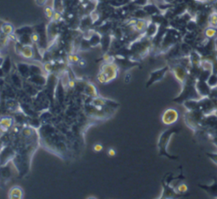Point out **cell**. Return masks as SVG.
Here are the masks:
<instances>
[{"label": "cell", "instance_id": "obj_1", "mask_svg": "<svg viewBox=\"0 0 217 199\" xmlns=\"http://www.w3.org/2000/svg\"><path fill=\"white\" fill-rule=\"evenodd\" d=\"M118 75V66L115 63H105L97 75V80L101 84H107L114 81Z\"/></svg>", "mask_w": 217, "mask_h": 199}, {"label": "cell", "instance_id": "obj_2", "mask_svg": "<svg viewBox=\"0 0 217 199\" xmlns=\"http://www.w3.org/2000/svg\"><path fill=\"white\" fill-rule=\"evenodd\" d=\"M179 118V113L174 109H168L162 115V122L165 124H172L177 121Z\"/></svg>", "mask_w": 217, "mask_h": 199}, {"label": "cell", "instance_id": "obj_3", "mask_svg": "<svg viewBox=\"0 0 217 199\" xmlns=\"http://www.w3.org/2000/svg\"><path fill=\"white\" fill-rule=\"evenodd\" d=\"M173 72L174 75L176 76V78L180 82L184 83L186 79H187V70L186 69L181 66V65H177L174 69H173Z\"/></svg>", "mask_w": 217, "mask_h": 199}, {"label": "cell", "instance_id": "obj_4", "mask_svg": "<svg viewBox=\"0 0 217 199\" xmlns=\"http://www.w3.org/2000/svg\"><path fill=\"white\" fill-rule=\"evenodd\" d=\"M14 124V120L11 117H3L0 120V132H6Z\"/></svg>", "mask_w": 217, "mask_h": 199}, {"label": "cell", "instance_id": "obj_5", "mask_svg": "<svg viewBox=\"0 0 217 199\" xmlns=\"http://www.w3.org/2000/svg\"><path fill=\"white\" fill-rule=\"evenodd\" d=\"M19 54H21L24 59H32L34 56V50H33L32 46L31 44L23 45Z\"/></svg>", "mask_w": 217, "mask_h": 199}, {"label": "cell", "instance_id": "obj_6", "mask_svg": "<svg viewBox=\"0 0 217 199\" xmlns=\"http://www.w3.org/2000/svg\"><path fill=\"white\" fill-rule=\"evenodd\" d=\"M23 190L20 187H13L10 188L8 193L9 198L11 199H21L23 198Z\"/></svg>", "mask_w": 217, "mask_h": 199}, {"label": "cell", "instance_id": "obj_7", "mask_svg": "<svg viewBox=\"0 0 217 199\" xmlns=\"http://www.w3.org/2000/svg\"><path fill=\"white\" fill-rule=\"evenodd\" d=\"M84 92L86 95L89 96L91 98H95L98 97V92H97V89L92 84L88 83L85 85L84 87Z\"/></svg>", "mask_w": 217, "mask_h": 199}, {"label": "cell", "instance_id": "obj_8", "mask_svg": "<svg viewBox=\"0 0 217 199\" xmlns=\"http://www.w3.org/2000/svg\"><path fill=\"white\" fill-rule=\"evenodd\" d=\"M0 30H1L2 33L5 34L7 36H10V35L14 34V26L11 24H10V23H3V25H1Z\"/></svg>", "mask_w": 217, "mask_h": 199}, {"label": "cell", "instance_id": "obj_9", "mask_svg": "<svg viewBox=\"0 0 217 199\" xmlns=\"http://www.w3.org/2000/svg\"><path fill=\"white\" fill-rule=\"evenodd\" d=\"M132 27L135 29V31L138 32H142V31H144L148 28V23L145 20H138L137 23Z\"/></svg>", "mask_w": 217, "mask_h": 199}, {"label": "cell", "instance_id": "obj_10", "mask_svg": "<svg viewBox=\"0 0 217 199\" xmlns=\"http://www.w3.org/2000/svg\"><path fill=\"white\" fill-rule=\"evenodd\" d=\"M91 103L92 106L100 108V107H103V106L107 105V100L102 98H99V97H95V98H92Z\"/></svg>", "mask_w": 217, "mask_h": 199}, {"label": "cell", "instance_id": "obj_11", "mask_svg": "<svg viewBox=\"0 0 217 199\" xmlns=\"http://www.w3.org/2000/svg\"><path fill=\"white\" fill-rule=\"evenodd\" d=\"M18 70L21 75H24L25 77H27V75L30 74V65L21 63L18 64Z\"/></svg>", "mask_w": 217, "mask_h": 199}, {"label": "cell", "instance_id": "obj_12", "mask_svg": "<svg viewBox=\"0 0 217 199\" xmlns=\"http://www.w3.org/2000/svg\"><path fill=\"white\" fill-rule=\"evenodd\" d=\"M204 34H205V36L208 38H214V37H216V35L217 34V30L216 28H214V27L209 26V27H208V28L205 30Z\"/></svg>", "mask_w": 217, "mask_h": 199}, {"label": "cell", "instance_id": "obj_13", "mask_svg": "<svg viewBox=\"0 0 217 199\" xmlns=\"http://www.w3.org/2000/svg\"><path fill=\"white\" fill-rule=\"evenodd\" d=\"M100 41H101V38H99V34L95 33V34H92L91 36L89 39V43L91 46H96L100 42Z\"/></svg>", "mask_w": 217, "mask_h": 199}, {"label": "cell", "instance_id": "obj_14", "mask_svg": "<svg viewBox=\"0 0 217 199\" xmlns=\"http://www.w3.org/2000/svg\"><path fill=\"white\" fill-rule=\"evenodd\" d=\"M209 24L211 27L216 28L217 27V14L213 13L210 14L209 19Z\"/></svg>", "mask_w": 217, "mask_h": 199}, {"label": "cell", "instance_id": "obj_15", "mask_svg": "<svg viewBox=\"0 0 217 199\" xmlns=\"http://www.w3.org/2000/svg\"><path fill=\"white\" fill-rule=\"evenodd\" d=\"M54 10H53V9L50 7V6H46L45 8H44V13H45V15H46V17L48 18V19H49V20H52V18H53V14H54Z\"/></svg>", "mask_w": 217, "mask_h": 199}, {"label": "cell", "instance_id": "obj_16", "mask_svg": "<svg viewBox=\"0 0 217 199\" xmlns=\"http://www.w3.org/2000/svg\"><path fill=\"white\" fill-rule=\"evenodd\" d=\"M10 66H11V64H10V59H5L1 68H2L3 72H9L10 70Z\"/></svg>", "mask_w": 217, "mask_h": 199}, {"label": "cell", "instance_id": "obj_17", "mask_svg": "<svg viewBox=\"0 0 217 199\" xmlns=\"http://www.w3.org/2000/svg\"><path fill=\"white\" fill-rule=\"evenodd\" d=\"M22 134L25 137H31L34 134V131L31 128H25L22 131Z\"/></svg>", "mask_w": 217, "mask_h": 199}, {"label": "cell", "instance_id": "obj_18", "mask_svg": "<svg viewBox=\"0 0 217 199\" xmlns=\"http://www.w3.org/2000/svg\"><path fill=\"white\" fill-rule=\"evenodd\" d=\"M177 191H178L179 193H185V192L188 191V186L186 184L181 183V184H180L178 187H177Z\"/></svg>", "mask_w": 217, "mask_h": 199}, {"label": "cell", "instance_id": "obj_19", "mask_svg": "<svg viewBox=\"0 0 217 199\" xmlns=\"http://www.w3.org/2000/svg\"><path fill=\"white\" fill-rule=\"evenodd\" d=\"M31 42H34V43H38L40 41V34L38 33V32H32L31 34Z\"/></svg>", "mask_w": 217, "mask_h": 199}, {"label": "cell", "instance_id": "obj_20", "mask_svg": "<svg viewBox=\"0 0 217 199\" xmlns=\"http://www.w3.org/2000/svg\"><path fill=\"white\" fill-rule=\"evenodd\" d=\"M60 19H61V14H60V12H59V11H55L54 14H53V18H52L53 21L57 22V21H59Z\"/></svg>", "mask_w": 217, "mask_h": 199}, {"label": "cell", "instance_id": "obj_21", "mask_svg": "<svg viewBox=\"0 0 217 199\" xmlns=\"http://www.w3.org/2000/svg\"><path fill=\"white\" fill-rule=\"evenodd\" d=\"M69 59H70L71 62L78 63V61H79L81 59L79 58V56H77L76 54H71V55L69 56Z\"/></svg>", "mask_w": 217, "mask_h": 199}, {"label": "cell", "instance_id": "obj_22", "mask_svg": "<svg viewBox=\"0 0 217 199\" xmlns=\"http://www.w3.org/2000/svg\"><path fill=\"white\" fill-rule=\"evenodd\" d=\"M43 70L46 72H50L52 70V64L50 63H46L43 66Z\"/></svg>", "mask_w": 217, "mask_h": 199}, {"label": "cell", "instance_id": "obj_23", "mask_svg": "<svg viewBox=\"0 0 217 199\" xmlns=\"http://www.w3.org/2000/svg\"><path fill=\"white\" fill-rule=\"evenodd\" d=\"M93 150H94L95 152H101L103 150V146L100 143H96V144L93 146Z\"/></svg>", "mask_w": 217, "mask_h": 199}, {"label": "cell", "instance_id": "obj_24", "mask_svg": "<svg viewBox=\"0 0 217 199\" xmlns=\"http://www.w3.org/2000/svg\"><path fill=\"white\" fill-rule=\"evenodd\" d=\"M108 155L110 156V157H114L115 155V153H116V152H115V150L114 148H110V149L108 150Z\"/></svg>", "mask_w": 217, "mask_h": 199}, {"label": "cell", "instance_id": "obj_25", "mask_svg": "<svg viewBox=\"0 0 217 199\" xmlns=\"http://www.w3.org/2000/svg\"><path fill=\"white\" fill-rule=\"evenodd\" d=\"M77 64H78V65H79L80 67H81V68H83V67H85V66L87 65V62H86L84 59H80Z\"/></svg>", "mask_w": 217, "mask_h": 199}, {"label": "cell", "instance_id": "obj_26", "mask_svg": "<svg viewBox=\"0 0 217 199\" xmlns=\"http://www.w3.org/2000/svg\"><path fill=\"white\" fill-rule=\"evenodd\" d=\"M47 1L48 0H36V3L40 5V6H42V5H44L46 3H47Z\"/></svg>", "mask_w": 217, "mask_h": 199}, {"label": "cell", "instance_id": "obj_27", "mask_svg": "<svg viewBox=\"0 0 217 199\" xmlns=\"http://www.w3.org/2000/svg\"><path fill=\"white\" fill-rule=\"evenodd\" d=\"M130 81H131V75H130V74H127V75H125V82L128 83Z\"/></svg>", "mask_w": 217, "mask_h": 199}, {"label": "cell", "instance_id": "obj_28", "mask_svg": "<svg viewBox=\"0 0 217 199\" xmlns=\"http://www.w3.org/2000/svg\"><path fill=\"white\" fill-rule=\"evenodd\" d=\"M3 61H4V59L3 57H0V68L2 67V65L3 64Z\"/></svg>", "mask_w": 217, "mask_h": 199}, {"label": "cell", "instance_id": "obj_29", "mask_svg": "<svg viewBox=\"0 0 217 199\" xmlns=\"http://www.w3.org/2000/svg\"><path fill=\"white\" fill-rule=\"evenodd\" d=\"M213 160H215V161L217 163V155H215L214 157H213V159H212Z\"/></svg>", "mask_w": 217, "mask_h": 199}, {"label": "cell", "instance_id": "obj_30", "mask_svg": "<svg viewBox=\"0 0 217 199\" xmlns=\"http://www.w3.org/2000/svg\"><path fill=\"white\" fill-rule=\"evenodd\" d=\"M208 1H209V2H213V1H215V0H208Z\"/></svg>", "mask_w": 217, "mask_h": 199}]
</instances>
